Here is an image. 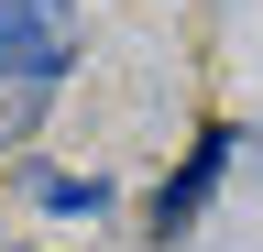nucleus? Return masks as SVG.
<instances>
[{"label": "nucleus", "instance_id": "f257e3e1", "mask_svg": "<svg viewBox=\"0 0 263 252\" xmlns=\"http://www.w3.org/2000/svg\"><path fill=\"white\" fill-rule=\"evenodd\" d=\"M77 66V11L66 0H0V143H22L44 99Z\"/></svg>", "mask_w": 263, "mask_h": 252}, {"label": "nucleus", "instance_id": "f03ea898", "mask_svg": "<svg viewBox=\"0 0 263 252\" xmlns=\"http://www.w3.org/2000/svg\"><path fill=\"white\" fill-rule=\"evenodd\" d=\"M230 143H241V132H209V143L186 153V176H164V198H154V241L197 230V208H209V186H219V165H230Z\"/></svg>", "mask_w": 263, "mask_h": 252}, {"label": "nucleus", "instance_id": "7ed1b4c3", "mask_svg": "<svg viewBox=\"0 0 263 252\" xmlns=\"http://www.w3.org/2000/svg\"><path fill=\"white\" fill-rule=\"evenodd\" d=\"M33 208H44V219H99L110 186H99V176H33Z\"/></svg>", "mask_w": 263, "mask_h": 252}]
</instances>
